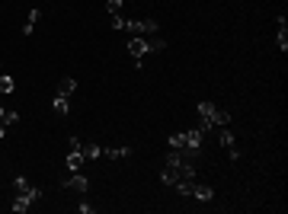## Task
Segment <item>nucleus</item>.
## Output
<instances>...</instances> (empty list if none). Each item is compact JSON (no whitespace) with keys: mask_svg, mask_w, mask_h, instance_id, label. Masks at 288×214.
Instances as JSON below:
<instances>
[{"mask_svg":"<svg viewBox=\"0 0 288 214\" xmlns=\"http://www.w3.org/2000/svg\"><path fill=\"white\" fill-rule=\"evenodd\" d=\"M61 185H64V189H77V192H87V189H90V179H87V176H80V173H74V176H70V179H64Z\"/></svg>","mask_w":288,"mask_h":214,"instance_id":"423d86ee","label":"nucleus"},{"mask_svg":"<svg viewBox=\"0 0 288 214\" xmlns=\"http://www.w3.org/2000/svg\"><path fill=\"white\" fill-rule=\"evenodd\" d=\"M13 90H16V80L7 77V74H0V93H13Z\"/></svg>","mask_w":288,"mask_h":214,"instance_id":"a211bd4d","label":"nucleus"},{"mask_svg":"<svg viewBox=\"0 0 288 214\" xmlns=\"http://www.w3.org/2000/svg\"><path fill=\"white\" fill-rule=\"evenodd\" d=\"M151 51V39H144V35H131L128 39V55L135 58V67H141V58Z\"/></svg>","mask_w":288,"mask_h":214,"instance_id":"7ed1b4c3","label":"nucleus"},{"mask_svg":"<svg viewBox=\"0 0 288 214\" xmlns=\"http://www.w3.org/2000/svg\"><path fill=\"white\" fill-rule=\"evenodd\" d=\"M13 189H16V192H29L32 182L26 179V176H16V179H13Z\"/></svg>","mask_w":288,"mask_h":214,"instance_id":"6ab92c4d","label":"nucleus"},{"mask_svg":"<svg viewBox=\"0 0 288 214\" xmlns=\"http://www.w3.org/2000/svg\"><path fill=\"white\" fill-rule=\"evenodd\" d=\"M192 185H196V179H179L173 189H176V192L183 195V198H192Z\"/></svg>","mask_w":288,"mask_h":214,"instance_id":"2eb2a0df","label":"nucleus"},{"mask_svg":"<svg viewBox=\"0 0 288 214\" xmlns=\"http://www.w3.org/2000/svg\"><path fill=\"white\" fill-rule=\"evenodd\" d=\"M103 157L106 160H125V157H131V147H103Z\"/></svg>","mask_w":288,"mask_h":214,"instance_id":"6e6552de","label":"nucleus"},{"mask_svg":"<svg viewBox=\"0 0 288 214\" xmlns=\"http://www.w3.org/2000/svg\"><path fill=\"white\" fill-rule=\"evenodd\" d=\"M7 138V109L4 105H0V141Z\"/></svg>","mask_w":288,"mask_h":214,"instance_id":"412c9836","label":"nucleus"},{"mask_svg":"<svg viewBox=\"0 0 288 214\" xmlns=\"http://www.w3.org/2000/svg\"><path fill=\"white\" fill-rule=\"evenodd\" d=\"M125 29L131 35H154V32H157V22H154V19H128Z\"/></svg>","mask_w":288,"mask_h":214,"instance_id":"39448f33","label":"nucleus"},{"mask_svg":"<svg viewBox=\"0 0 288 214\" xmlns=\"http://www.w3.org/2000/svg\"><path fill=\"white\" fill-rule=\"evenodd\" d=\"M83 160H87V157H83V147H80V150H70V153H67V170L77 173L80 166H83Z\"/></svg>","mask_w":288,"mask_h":214,"instance_id":"1a4fd4ad","label":"nucleus"},{"mask_svg":"<svg viewBox=\"0 0 288 214\" xmlns=\"http://www.w3.org/2000/svg\"><path fill=\"white\" fill-rule=\"evenodd\" d=\"M199 115H202V131H208V128H221V125H231V112L221 109V105L214 102H199Z\"/></svg>","mask_w":288,"mask_h":214,"instance_id":"f257e3e1","label":"nucleus"},{"mask_svg":"<svg viewBox=\"0 0 288 214\" xmlns=\"http://www.w3.org/2000/svg\"><path fill=\"white\" fill-rule=\"evenodd\" d=\"M19 122V112L16 109H7V125H16Z\"/></svg>","mask_w":288,"mask_h":214,"instance_id":"b1692460","label":"nucleus"},{"mask_svg":"<svg viewBox=\"0 0 288 214\" xmlns=\"http://www.w3.org/2000/svg\"><path fill=\"white\" fill-rule=\"evenodd\" d=\"M83 157H87V160H100V157H103V147H96V144H83Z\"/></svg>","mask_w":288,"mask_h":214,"instance_id":"f3484780","label":"nucleus"},{"mask_svg":"<svg viewBox=\"0 0 288 214\" xmlns=\"http://www.w3.org/2000/svg\"><path fill=\"white\" fill-rule=\"evenodd\" d=\"M77 208H80V214H93V211H96V208L90 205V201H80V205H77Z\"/></svg>","mask_w":288,"mask_h":214,"instance_id":"393cba45","label":"nucleus"},{"mask_svg":"<svg viewBox=\"0 0 288 214\" xmlns=\"http://www.w3.org/2000/svg\"><path fill=\"white\" fill-rule=\"evenodd\" d=\"M42 19V10L39 7H32L29 10V19H26V26H22V35H32V29H35V22Z\"/></svg>","mask_w":288,"mask_h":214,"instance_id":"9b49d317","label":"nucleus"},{"mask_svg":"<svg viewBox=\"0 0 288 214\" xmlns=\"http://www.w3.org/2000/svg\"><path fill=\"white\" fill-rule=\"evenodd\" d=\"M275 45H279V51H288V22H285V16H279V35H275Z\"/></svg>","mask_w":288,"mask_h":214,"instance_id":"0eeeda50","label":"nucleus"},{"mask_svg":"<svg viewBox=\"0 0 288 214\" xmlns=\"http://www.w3.org/2000/svg\"><path fill=\"white\" fill-rule=\"evenodd\" d=\"M186 135V147L183 150H189L186 157H199L202 153V141H205V131H202V128H192V131H183Z\"/></svg>","mask_w":288,"mask_h":214,"instance_id":"20e7f679","label":"nucleus"},{"mask_svg":"<svg viewBox=\"0 0 288 214\" xmlns=\"http://www.w3.org/2000/svg\"><path fill=\"white\" fill-rule=\"evenodd\" d=\"M74 90H77V77H64L61 83H58V96H70Z\"/></svg>","mask_w":288,"mask_h":214,"instance_id":"f8f14e48","label":"nucleus"},{"mask_svg":"<svg viewBox=\"0 0 288 214\" xmlns=\"http://www.w3.org/2000/svg\"><path fill=\"white\" fill-rule=\"evenodd\" d=\"M109 19H112V29H125V19L118 13H109Z\"/></svg>","mask_w":288,"mask_h":214,"instance_id":"5701e85b","label":"nucleus"},{"mask_svg":"<svg viewBox=\"0 0 288 214\" xmlns=\"http://www.w3.org/2000/svg\"><path fill=\"white\" fill-rule=\"evenodd\" d=\"M39 198H42V189H39V185H32L29 192H16V198H13V211H16V214L29 211L32 201H39Z\"/></svg>","mask_w":288,"mask_h":214,"instance_id":"f03ea898","label":"nucleus"},{"mask_svg":"<svg viewBox=\"0 0 288 214\" xmlns=\"http://www.w3.org/2000/svg\"><path fill=\"white\" fill-rule=\"evenodd\" d=\"M192 198H199V201H211V198H214V189H211V185H199V182H196V185H192Z\"/></svg>","mask_w":288,"mask_h":214,"instance_id":"9d476101","label":"nucleus"},{"mask_svg":"<svg viewBox=\"0 0 288 214\" xmlns=\"http://www.w3.org/2000/svg\"><path fill=\"white\" fill-rule=\"evenodd\" d=\"M122 4H125V0H106V10H109V13H118Z\"/></svg>","mask_w":288,"mask_h":214,"instance_id":"4be33fe9","label":"nucleus"},{"mask_svg":"<svg viewBox=\"0 0 288 214\" xmlns=\"http://www.w3.org/2000/svg\"><path fill=\"white\" fill-rule=\"evenodd\" d=\"M170 147H173V150H183V147H186V135H183V131H179V135H170Z\"/></svg>","mask_w":288,"mask_h":214,"instance_id":"aec40b11","label":"nucleus"},{"mask_svg":"<svg viewBox=\"0 0 288 214\" xmlns=\"http://www.w3.org/2000/svg\"><path fill=\"white\" fill-rule=\"evenodd\" d=\"M52 109H55V115H67V109H70L67 96H55V99H52Z\"/></svg>","mask_w":288,"mask_h":214,"instance_id":"4468645a","label":"nucleus"},{"mask_svg":"<svg viewBox=\"0 0 288 214\" xmlns=\"http://www.w3.org/2000/svg\"><path fill=\"white\" fill-rule=\"evenodd\" d=\"M218 141H221V147H224V150H231V147H234V131H231V128H227V125H221V131H218Z\"/></svg>","mask_w":288,"mask_h":214,"instance_id":"ddd939ff","label":"nucleus"},{"mask_svg":"<svg viewBox=\"0 0 288 214\" xmlns=\"http://www.w3.org/2000/svg\"><path fill=\"white\" fill-rule=\"evenodd\" d=\"M160 182H163V185H176V182H179V173H176V170H170V166H166V170L160 173Z\"/></svg>","mask_w":288,"mask_h":214,"instance_id":"dca6fc26","label":"nucleus"}]
</instances>
